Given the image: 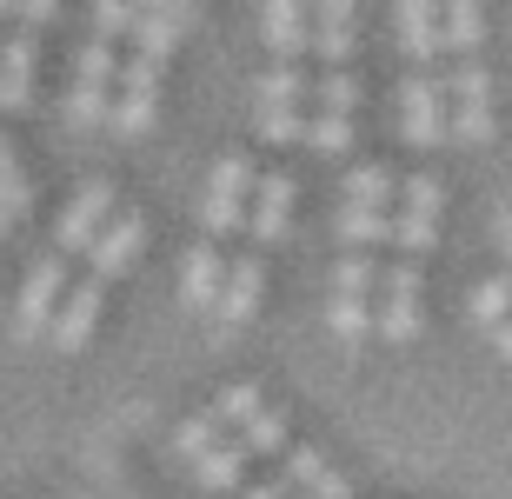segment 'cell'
I'll use <instances>...</instances> for the list:
<instances>
[{
	"label": "cell",
	"instance_id": "obj_8",
	"mask_svg": "<svg viewBox=\"0 0 512 499\" xmlns=\"http://www.w3.org/2000/svg\"><path fill=\"white\" fill-rule=\"evenodd\" d=\"M399 200H406V207H399V220H393V240L406 253H426L439 240V207H446V193H439L433 173H413V180L399 187Z\"/></svg>",
	"mask_w": 512,
	"mask_h": 499
},
{
	"label": "cell",
	"instance_id": "obj_23",
	"mask_svg": "<svg viewBox=\"0 0 512 499\" xmlns=\"http://www.w3.org/2000/svg\"><path fill=\"white\" fill-rule=\"evenodd\" d=\"M512 320V273H499V280H479L473 287V327L479 333H499Z\"/></svg>",
	"mask_w": 512,
	"mask_h": 499
},
{
	"label": "cell",
	"instance_id": "obj_28",
	"mask_svg": "<svg viewBox=\"0 0 512 499\" xmlns=\"http://www.w3.org/2000/svg\"><path fill=\"white\" fill-rule=\"evenodd\" d=\"M233 440H240V453H247V460H253V453H280V446H286V420L273 413V406H260V413L233 433Z\"/></svg>",
	"mask_w": 512,
	"mask_h": 499
},
{
	"label": "cell",
	"instance_id": "obj_9",
	"mask_svg": "<svg viewBox=\"0 0 512 499\" xmlns=\"http://www.w3.org/2000/svg\"><path fill=\"white\" fill-rule=\"evenodd\" d=\"M107 220H114V187L107 180H87V187L67 200V213H60V227H54V240H60V253H87L107 233Z\"/></svg>",
	"mask_w": 512,
	"mask_h": 499
},
{
	"label": "cell",
	"instance_id": "obj_38",
	"mask_svg": "<svg viewBox=\"0 0 512 499\" xmlns=\"http://www.w3.org/2000/svg\"><path fill=\"white\" fill-rule=\"evenodd\" d=\"M247 499H293V493H286V486H280V480H273V486H253V493H247Z\"/></svg>",
	"mask_w": 512,
	"mask_h": 499
},
{
	"label": "cell",
	"instance_id": "obj_20",
	"mask_svg": "<svg viewBox=\"0 0 512 499\" xmlns=\"http://www.w3.org/2000/svg\"><path fill=\"white\" fill-rule=\"evenodd\" d=\"M479 34H486V14L479 7H439V47L446 54H459V60H473V47H479Z\"/></svg>",
	"mask_w": 512,
	"mask_h": 499
},
{
	"label": "cell",
	"instance_id": "obj_5",
	"mask_svg": "<svg viewBox=\"0 0 512 499\" xmlns=\"http://www.w3.org/2000/svg\"><path fill=\"white\" fill-rule=\"evenodd\" d=\"M419 327H426V313H419V267L413 260H393V267L380 273V307H373V333H386V340H419Z\"/></svg>",
	"mask_w": 512,
	"mask_h": 499
},
{
	"label": "cell",
	"instance_id": "obj_32",
	"mask_svg": "<svg viewBox=\"0 0 512 499\" xmlns=\"http://www.w3.org/2000/svg\"><path fill=\"white\" fill-rule=\"evenodd\" d=\"M373 287H380V273H373V260H360V253H346L340 267H333V300H366Z\"/></svg>",
	"mask_w": 512,
	"mask_h": 499
},
{
	"label": "cell",
	"instance_id": "obj_14",
	"mask_svg": "<svg viewBox=\"0 0 512 499\" xmlns=\"http://www.w3.org/2000/svg\"><path fill=\"white\" fill-rule=\"evenodd\" d=\"M260 27H266V47H273V67H293V60L313 47V14H306V7L273 0V7L260 14Z\"/></svg>",
	"mask_w": 512,
	"mask_h": 499
},
{
	"label": "cell",
	"instance_id": "obj_16",
	"mask_svg": "<svg viewBox=\"0 0 512 499\" xmlns=\"http://www.w3.org/2000/svg\"><path fill=\"white\" fill-rule=\"evenodd\" d=\"M187 27H193V7H140L133 40H140V54H147V60H167L173 47H180Z\"/></svg>",
	"mask_w": 512,
	"mask_h": 499
},
{
	"label": "cell",
	"instance_id": "obj_35",
	"mask_svg": "<svg viewBox=\"0 0 512 499\" xmlns=\"http://www.w3.org/2000/svg\"><path fill=\"white\" fill-rule=\"evenodd\" d=\"M260 134L273 140V147H293V140L306 134V114H260Z\"/></svg>",
	"mask_w": 512,
	"mask_h": 499
},
{
	"label": "cell",
	"instance_id": "obj_7",
	"mask_svg": "<svg viewBox=\"0 0 512 499\" xmlns=\"http://www.w3.org/2000/svg\"><path fill=\"white\" fill-rule=\"evenodd\" d=\"M60 300H67V253H54V260H40V267L27 273V287H20V313H14V333H20V340H40V333L54 327Z\"/></svg>",
	"mask_w": 512,
	"mask_h": 499
},
{
	"label": "cell",
	"instance_id": "obj_27",
	"mask_svg": "<svg viewBox=\"0 0 512 499\" xmlns=\"http://www.w3.org/2000/svg\"><path fill=\"white\" fill-rule=\"evenodd\" d=\"M260 406H266V400H260V386H227V393H213L207 413L220 420V433H240V426H247Z\"/></svg>",
	"mask_w": 512,
	"mask_h": 499
},
{
	"label": "cell",
	"instance_id": "obj_19",
	"mask_svg": "<svg viewBox=\"0 0 512 499\" xmlns=\"http://www.w3.org/2000/svg\"><path fill=\"white\" fill-rule=\"evenodd\" d=\"M306 94H313V80L300 67H266L260 74V114H300Z\"/></svg>",
	"mask_w": 512,
	"mask_h": 499
},
{
	"label": "cell",
	"instance_id": "obj_6",
	"mask_svg": "<svg viewBox=\"0 0 512 499\" xmlns=\"http://www.w3.org/2000/svg\"><path fill=\"white\" fill-rule=\"evenodd\" d=\"M446 80H433V74H406L399 80V134L413 140V147H439V140L453 134L446 127Z\"/></svg>",
	"mask_w": 512,
	"mask_h": 499
},
{
	"label": "cell",
	"instance_id": "obj_11",
	"mask_svg": "<svg viewBox=\"0 0 512 499\" xmlns=\"http://www.w3.org/2000/svg\"><path fill=\"white\" fill-rule=\"evenodd\" d=\"M100 307H107V287H100V280H80V287H67V300H60V313H54V327H47L60 353H80V346L94 340Z\"/></svg>",
	"mask_w": 512,
	"mask_h": 499
},
{
	"label": "cell",
	"instance_id": "obj_24",
	"mask_svg": "<svg viewBox=\"0 0 512 499\" xmlns=\"http://www.w3.org/2000/svg\"><path fill=\"white\" fill-rule=\"evenodd\" d=\"M399 47L413 60L439 54V7H399Z\"/></svg>",
	"mask_w": 512,
	"mask_h": 499
},
{
	"label": "cell",
	"instance_id": "obj_30",
	"mask_svg": "<svg viewBox=\"0 0 512 499\" xmlns=\"http://www.w3.org/2000/svg\"><path fill=\"white\" fill-rule=\"evenodd\" d=\"M306 147L313 154H353V120H340V114H306Z\"/></svg>",
	"mask_w": 512,
	"mask_h": 499
},
{
	"label": "cell",
	"instance_id": "obj_31",
	"mask_svg": "<svg viewBox=\"0 0 512 499\" xmlns=\"http://www.w3.org/2000/svg\"><path fill=\"white\" fill-rule=\"evenodd\" d=\"M326 327H333V340L360 346L366 333H373V307H366V300H333V307H326Z\"/></svg>",
	"mask_w": 512,
	"mask_h": 499
},
{
	"label": "cell",
	"instance_id": "obj_1",
	"mask_svg": "<svg viewBox=\"0 0 512 499\" xmlns=\"http://www.w3.org/2000/svg\"><path fill=\"white\" fill-rule=\"evenodd\" d=\"M446 107H453V140L479 147V140H493V80L479 60H459L453 74H446Z\"/></svg>",
	"mask_w": 512,
	"mask_h": 499
},
{
	"label": "cell",
	"instance_id": "obj_18",
	"mask_svg": "<svg viewBox=\"0 0 512 499\" xmlns=\"http://www.w3.org/2000/svg\"><path fill=\"white\" fill-rule=\"evenodd\" d=\"M220 287H227V260H220V247H193L187 253V280H180V300H187L193 313L220 307Z\"/></svg>",
	"mask_w": 512,
	"mask_h": 499
},
{
	"label": "cell",
	"instance_id": "obj_25",
	"mask_svg": "<svg viewBox=\"0 0 512 499\" xmlns=\"http://www.w3.org/2000/svg\"><path fill=\"white\" fill-rule=\"evenodd\" d=\"M393 193H399V180L386 167H353V180H346V207H393Z\"/></svg>",
	"mask_w": 512,
	"mask_h": 499
},
{
	"label": "cell",
	"instance_id": "obj_17",
	"mask_svg": "<svg viewBox=\"0 0 512 499\" xmlns=\"http://www.w3.org/2000/svg\"><path fill=\"white\" fill-rule=\"evenodd\" d=\"M260 287H266V273L260 260H227V287H220V320L227 327H240V320H253V307H260Z\"/></svg>",
	"mask_w": 512,
	"mask_h": 499
},
{
	"label": "cell",
	"instance_id": "obj_15",
	"mask_svg": "<svg viewBox=\"0 0 512 499\" xmlns=\"http://www.w3.org/2000/svg\"><path fill=\"white\" fill-rule=\"evenodd\" d=\"M34 100V40H0V107L20 114Z\"/></svg>",
	"mask_w": 512,
	"mask_h": 499
},
{
	"label": "cell",
	"instance_id": "obj_2",
	"mask_svg": "<svg viewBox=\"0 0 512 499\" xmlns=\"http://www.w3.org/2000/svg\"><path fill=\"white\" fill-rule=\"evenodd\" d=\"M153 114H160V60L133 54L127 67H120V80H114V107H107V127L133 140V134H147V127H153Z\"/></svg>",
	"mask_w": 512,
	"mask_h": 499
},
{
	"label": "cell",
	"instance_id": "obj_40",
	"mask_svg": "<svg viewBox=\"0 0 512 499\" xmlns=\"http://www.w3.org/2000/svg\"><path fill=\"white\" fill-rule=\"evenodd\" d=\"M7 173H20V167H14V147L0 140V180H7Z\"/></svg>",
	"mask_w": 512,
	"mask_h": 499
},
{
	"label": "cell",
	"instance_id": "obj_13",
	"mask_svg": "<svg viewBox=\"0 0 512 499\" xmlns=\"http://www.w3.org/2000/svg\"><path fill=\"white\" fill-rule=\"evenodd\" d=\"M306 14H313V47L306 54H320L326 67H346L353 47H360V14L346 0H326V7H306Z\"/></svg>",
	"mask_w": 512,
	"mask_h": 499
},
{
	"label": "cell",
	"instance_id": "obj_3",
	"mask_svg": "<svg viewBox=\"0 0 512 499\" xmlns=\"http://www.w3.org/2000/svg\"><path fill=\"white\" fill-rule=\"evenodd\" d=\"M107 107H114V47L94 40V47H80L74 87H67V127H100Z\"/></svg>",
	"mask_w": 512,
	"mask_h": 499
},
{
	"label": "cell",
	"instance_id": "obj_34",
	"mask_svg": "<svg viewBox=\"0 0 512 499\" xmlns=\"http://www.w3.org/2000/svg\"><path fill=\"white\" fill-rule=\"evenodd\" d=\"M100 40H107V47H114V34H133V27H140V7H127V0H100Z\"/></svg>",
	"mask_w": 512,
	"mask_h": 499
},
{
	"label": "cell",
	"instance_id": "obj_39",
	"mask_svg": "<svg viewBox=\"0 0 512 499\" xmlns=\"http://www.w3.org/2000/svg\"><path fill=\"white\" fill-rule=\"evenodd\" d=\"M493 340H499V360H512V320H506V327L493 333Z\"/></svg>",
	"mask_w": 512,
	"mask_h": 499
},
{
	"label": "cell",
	"instance_id": "obj_22",
	"mask_svg": "<svg viewBox=\"0 0 512 499\" xmlns=\"http://www.w3.org/2000/svg\"><path fill=\"white\" fill-rule=\"evenodd\" d=\"M240 473H247V453H240V440H220L207 460H193V480L207 486V493H227V486H240Z\"/></svg>",
	"mask_w": 512,
	"mask_h": 499
},
{
	"label": "cell",
	"instance_id": "obj_29",
	"mask_svg": "<svg viewBox=\"0 0 512 499\" xmlns=\"http://www.w3.org/2000/svg\"><path fill=\"white\" fill-rule=\"evenodd\" d=\"M220 440H227V433H220V420H213L207 406H200V413H193V420L173 433V453H180V460H207Z\"/></svg>",
	"mask_w": 512,
	"mask_h": 499
},
{
	"label": "cell",
	"instance_id": "obj_10",
	"mask_svg": "<svg viewBox=\"0 0 512 499\" xmlns=\"http://www.w3.org/2000/svg\"><path fill=\"white\" fill-rule=\"evenodd\" d=\"M293 173H260L253 180V207H247V227H253V240L260 247H273V240H286V227H293Z\"/></svg>",
	"mask_w": 512,
	"mask_h": 499
},
{
	"label": "cell",
	"instance_id": "obj_36",
	"mask_svg": "<svg viewBox=\"0 0 512 499\" xmlns=\"http://www.w3.org/2000/svg\"><path fill=\"white\" fill-rule=\"evenodd\" d=\"M306 499H353V486H346V473H333V466H326L320 480L306 486Z\"/></svg>",
	"mask_w": 512,
	"mask_h": 499
},
{
	"label": "cell",
	"instance_id": "obj_4",
	"mask_svg": "<svg viewBox=\"0 0 512 499\" xmlns=\"http://www.w3.org/2000/svg\"><path fill=\"white\" fill-rule=\"evenodd\" d=\"M247 207H253V160L247 154H227L220 167L207 173L200 220H207V233H233V227H247Z\"/></svg>",
	"mask_w": 512,
	"mask_h": 499
},
{
	"label": "cell",
	"instance_id": "obj_33",
	"mask_svg": "<svg viewBox=\"0 0 512 499\" xmlns=\"http://www.w3.org/2000/svg\"><path fill=\"white\" fill-rule=\"evenodd\" d=\"M27 207H34V180H27V173H7V180H0V233L20 227Z\"/></svg>",
	"mask_w": 512,
	"mask_h": 499
},
{
	"label": "cell",
	"instance_id": "obj_12",
	"mask_svg": "<svg viewBox=\"0 0 512 499\" xmlns=\"http://www.w3.org/2000/svg\"><path fill=\"white\" fill-rule=\"evenodd\" d=\"M140 247H147V220H140V213H114V220H107V233L87 247V260H94V280L107 287L114 273H127L133 260H140Z\"/></svg>",
	"mask_w": 512,
	"mask_h": 499
},
{
	"label": "cell",
	"instance_id": "obj_21",
	"mask_svg": "<svg viewBox=\"0 0 512 499\" xmlns=\"http://www.w3.org/2000/svg\"><path fill=\"white\" fill-rule=\"evenodd\" d=\"M313 114H340L353 120V107H360V80H353V67H326L320 80H313Z\"/></svg>",
	"mask_w": 512,
	"mask_h": 499
},
{
	"label": "cell",
	"instance_id": "obj_37",
	"mask_svg": "<svg viewBox=\"0 0 512 499\" xmlns=\"http://www.w3.org/2000/svg\"><path fill=\"white\" fill-rule=\"evenodd\" d=\"M493 233H499V247H506V267H512V207L499 213V227H493Z\"/></svg>",
	"mask_w": 512,
	"mask_h": 499
},
{
	"label": "cell",
	"instance_id": "obj_26",
	"mask_svg": "<svg viewBox=\"0 0 512 499\" xmlns=\"http://www.w3.org/2000/svg\"><path fill=\"white\" fill-rule=\"evenodd\" d=\"M340 240H346V247L393 240V213H380V207H340Z\"/></svg>",
	"mask_w": 512,
	"mask_h": 499
}]
</instances>
